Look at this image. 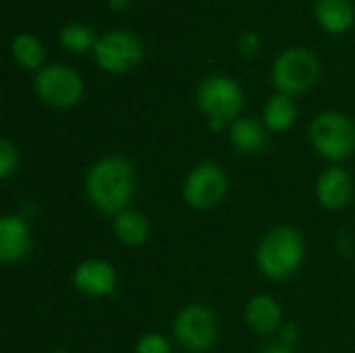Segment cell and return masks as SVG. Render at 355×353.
Listing matches in <instances>:
<instances>
[{
    "instance_id": "d4e9b609",
    "label": "cell",
    "mask_w": 355,
    "mask_h": 353,
    "mask_svg": "<svg viewBox=\"0 0 355 353\" xmlns=\"http://www.w3.org/2000/svg\"><path fill=\"white\" fill-rule=\"evenodd\" d=\"M129 2H133V0H108V4H110L114 10H121V8H125Z\"/></svg>"
},
{
    "instance_id": "5bb4252c",
    "label": "cell",
    "mask_w": 355,
    "mask_h": 353,
    "mask_svg": "<svg viewBox=\"0 0 355 353\" xmlns=\"http://www.w3.org/2000/svg\"><path fill=\"white\" fill-rule=\"evenodd\" d=\"M112 231L116 239L127 248H139L150 237V221L139 210H123L112 221Z\"/></svg>"
},
{
    "instance_id": "30bf717a",
    "label": "cell",
    "mask_w": 355,
    "mask_h": 353,
    "mask_svg": "<svg viewBox=\"0 0 355 353\" xmlns=\"http://www.w3.org/2000/svg\"><path fill=\"white\" fill-rule=\"evenodd\" d=\"M73 285L89 298H106L116 289V270L106 260H83L75 266Z\"/></svg>"
},
{
    "instance_id": "44dd1931",
    "label": "cell",
    "mask_w": 355,
    "mask_h": 353,
    "mask_svg": "<svg viewBox=\"0 0 355 353\" xmlns=\"http://www.w3.org/2000/svg\"><path fill=\"white\" fill-rule=\"evenodd\" d=\"M135 353H173L171 343L162 333H146L139 337Z\"/></svg>"
},
{
    "instance_id": "277c9868",
    "label": "cell",
    "mask_w": 355,
    "mask_h": 353,
    "mask_svg": "<svg viewBox=\"0 0 355 353\" xmlns=\"http://www.w3.org/2000/svg\"><path fill=\"white\" fill-rule=\"evenodd\" d=\"M310 141L327 160H345L355 152V123L335 110L320 112L310 123Z\"/></svg>"
},
{
    "instance_id": "5b68a950",
    "label": "cell",
    "mask_w": 355,
    "mask_h": 353,
    "mask_svg": "<svg viewBox=\"0 0 355 353\" xmlns=\"http://www.w3.org/2000/svg\"><path fill=\"white\" fill-rule=\"evenodd\" d=\"M320 75L318 56L308 48H289L285 50L275 67H272V81L279 94L295 96L308 92Z\"/></svg>"
},
{
    "instance_id": "4fadbf2b",
    "label": "cell",
    "mask_w": 355,
    "mask_h": 353,
    "mask_svg": "<svg viewBox=\"0 0 355 353\" xmlns=\"http://www.w3.org/2000/svg\"><path fill=\"white\" fill-rule=\"evenodd\" d=\"M245 316V325L258 333V335H272L279 333L283 327V310L279 306V302L266 293L254 295L243 310Z\"/></svg>"
},
{
    "instance_id": "2e32d148",
    "label": "cell",
    "mask_w": 355,
    "mask_h": 353,
    "mask_svg": "<svg viewBox=\"0 0 355 353\" xmlns=\"http://www.w3.org/2000/svg\"><path fill=\"white\" fill-rule=\"evenodd\" d=\"M354 4L352 0H318L316 19L329 33H343L354 25Z\"/></svg>"
},
{
    "instance_id": "8992f818",
    "label": "cell",
    "mask_w": 355,
    "mask_h": 353,
    "mask_svg": "<svg viewBox=\"0 0 355 353\" xmlns=\"http://www.w3.org/2000/svg\"><path fill=\"white\" fill-rule=\"evenodd\" d=\"M37 98L52 108H71L83 98L81 75L67 64H48L40 69L33 81Z\"/></svg>"
},
{
    "instance_id": "7a4b0ae2",
    "label": "cell",
    "mask_w": 355,
    "mask_h": 353,
    "mask_svg": "<svg viewBox=\"0 0 355 353\" xmlns=\"http://www.w3.org/2000/svg\"><path fill=\"white\" fill-rule=\"evenodd\" d=\"M306 246L304 237L293 227H275L270 229L258 250H256V264L262 275L275 281H285L295 275L304 262Z\"/></svg>"
},
{
    "instance_id": "9c48e42d",
    "label": "cell",
    "mask_w": 355,
    "mask_h": 353,
    "mask_svg": "<svg viewBox=\"0 0 355 353\" xmlns=\"http://www.w3.org/2000/svg\"><path fill=\"white\" fill-rule=\"evenodd\" d=\"M96 60L108 73H127L131 71L144 56L141 42L135 33L116 29L104 33L96 42Z\"/></svg>"
},
{
    "instance_id": "cb8c5ba5",
    "label": "cell",
    "mask_w": 355,
    "mask_h": 353,
    "mask_svg": "<svg viewBox=\"0 0 355 353\" xmlns=\"http://www.w3.org/2000/svg\"><path fill=\"white\" fill-rule=\"evenodd\" d=\"M260 353H293V352H291V347H287V345H283V343H272V345L264 347Z\"/></svg>"
},
{
    "instance_id": "d6986e66",
    "label": "cell",
    "mask_w": 355,
    "mask_h": 353,
    "mask_svg": "<svg viewBox=\"0 0 355 353\" xmlns=\"http://www.w3.org/2000/svg\"><path fill=\"white\" fill-rule=\"evenodd\" d=\"M96 37L92 33L89 27H85L83 23H69L60 29V44L75 52V54H81V52H87L89 48H96Z\"/></svg>"
},
{
    "instance_id": "603a6c76",
    "label": "cell",
    "mask_w": 355,
    "mask_h": 353,
    "mask_svg": "<svg viewBox=\"0 0 355 353\" xmlns=\"http://www.w3.org/2000/svg\"><path fill=\"white\" fill-rule=\"evenodd\" d=\"M279 335H281V343L287 345V347H291V345L297 341V337H300V329H297V325H293V322H283Z\"/></svg>"
},
{
    "instance_id": "484cf974",
    "label": "cell",
    "mask_w": 355,
    "mask_h": 353,
    "mask_svg": "<svg viewBox=\"0 0 355 353\" xmlns=\"http://www.w3.org/2000/svg\"><path fill=\"white\" fill-rule=\"evenodd\" d=\"M52 353H67V352H52Z\"/></svg>"
},
{
    "instance_id": "7402d4cb",
    "label": "cell",
    "mask_w": 355,
    "mask_h": 353,
    "mask_svg": "<svg viewBox=\"0 0 355 353\" xmlns=\"http://www.w3.org/2000/svg\"><path fill=\"white\" fill-rule=\"evenodd\" d=\"M239 52H241L243 58L254 60V58L262 52V42H260V37H258L256 33H252V31H245V33L239 37Z\"/></svg>"
},
{
    "instance_id": "8fae6325",
    "label": "cell",
    "mask_w": 355,
    "mask_h": 353,
    "mask_svg": "<svg viewBox=\"0 0 355 353\" xmlns=\"http://www.w3.org/2000/svg\"><path fill=\"white\" fill-rule=\"evenodd\" d=\"M33 246L29 225L19 214H4L0 218V260L4 264L21 262L29 256Z\"/></svg>"
},
{
    "instance_id": "3957f363",
    "label": "cell",
    "mask_w": 355,
    "mask_h": 353,
    "mask_svg": "<svg viewBox=\"0 0 355 353\" xmlns=\"http://www.w3.org/2000/svg\"><path fill=\"white\" fill-rule=\"evenodd\" d=\"M198 106L208 117L210 129L220 131L235 123L243 106V92L239 83L227 75H210L198 87Z\"/></svg>"
},
{
    "instance_id": "ba28073f",
    "label": "cell",
    "mask_w": 355,
    "mask_h": 353,
    "mask_svg": "<svg viewBox=\"0 0 355 353\" xmlns=\"http://www.w3.org/2000/svg\"><path fill=\"white\" fill-rule=\"evenodd\" d=\"M175 339L179 341L181 347L187 352H208L216 345L218 341V322L216 316L210 308L191 304L185 306L173 325Z\"/></svg>"
},
{
    "instance_id": "e0dca14e",
    "label": "cell",
    "mask_w": 355,
    "mask_h": 353,
    "mask_svg": "<svg viewBox=\"0 0 355 353\" xmlns=\"http://www.w3.org/2000/svg\"><path fill=\"white\" fill-rule=\"evenodd\" d=\"M295 119H297V106L291 96L277 94L268 100V104L264 108V125L270 131H275V133L287 131L293 127Z\"/></svg>"
},
{
    "instance_id": "ac0fdd59",
    "label": "cell",
    "mask_w": 355,
    "mask_h": 353,
    "mask_svg": "<svg viewBox=\"0 0 355 353\" xmlns=\"http://www.w3.org/2000/svg\"><path fill=\"white\" fill-rule=\"evenodd\" d=\"M10 52H12V58H15L23 69H37V67H42L44 56H46L44 46L40 44V40L33 37V35H27V33L17 35V37L12 40Z\"/></svg>"
},
{
    "instance_id": "6da1fadb",
    "label": "cell",
    "mask_w": 355,
    "mask_h": 353,
    "mask_svg": "<svg viewBox=\"0 0 355 353\" xmlns=\"http://www.w3.org/2000/svg\"><path fill=\"white\" fill-rule=\"evenodd\" d=\"M137 177L133 164L123 156L100 158L85 177V193L94 208L104 214L116 216L127 210L135 196Z\"/></svg>"
},
{
    "instance_id": "7c38bea8",
    "label": "cell",
    "mask_w": 355,
    "mask_h": 353,
    "mask_svg": "<svg viewBox=\"0 0 355 353\" xmlns=\"http://www.w3.org/2000/svg\"><path fill=\"white\" fill-rule=\"evenodd\" d=\"M316 198L327 210H341L354 200V179L341 166L327 169L316 181Z\"/></svg>"
},
{
    "instance_id": "52a82bcc",
    "label": "cell",
    "mask_w": 355,
    "mask_h": 353,
    "mask_svg": "<svg viewBox=\"0 0 355 353\" xmlns=\"http://www.w3.org/2000/svg\"><path fill=\"white\" fill-rule=\"evenodd\" d=\"M229 191V179L220 164L204 160L191 169L183 185V200L193 210L216 208Z\"/></svg>"
},
{
    "instance_id": "ffe728a7",
    "label": "cell",
    "mask_w": 355,
    "mask_h": 353,
    "mask_svg": "<svg viewBox=\"0 0 355 353\" xmlns=\"http://www.w3.org/2000/svg\"><path fill=\"white\" fill-rule=\"evenodd\" d=\"M19 169V150L8 139H0V177L8 179Z\"/></svg>"
},
{
    "instance_id": "9a60e30c",
    "label": "cell",
    "mask_w": 355,
    "mask_h": 353,
    "mask_svg": "<svg viewBox=\"0 0 355 353\" xmlns=\"http://www.w3.org/2000/svg\"><path fill=\"white\" fill-rule=\"evenodd\" d=\"M229 137L241 154H258L268 144L266 129L256 119H237L235 123H231Z\"/></svg>"
}]
</instances>
